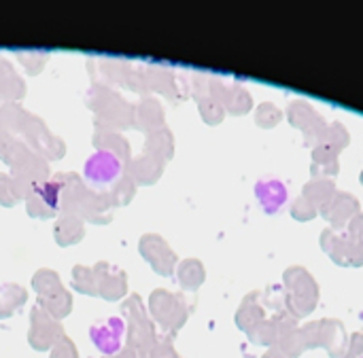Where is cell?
<instances>
[{
    "instance_id": "1",
    "label": "cell",
    "mask_w": 363,
    "mask_h": 358,
    "mask_svg": "<svg viewBox=\"0 0 363 358\" xmlns=\"http://www.w3.org/2000/svg\"><path fill=\"white\" fill-rule=\"evenodd\" d=\"M283 289L287 295L289 312L296 318H304L315 310V306L319 301V287L308 270H304L300 265L287 267L283 274Z\"/></svg>"
},
{
    "instance_id": "2",
    "label": "cell",
    "mask_w": 363,
    "mask_h": 358,
    "mask_svg": "<svg viewBox=\"0 0 363 358\" xmlns=\"http://www.w3.org/2000/svg\"><path fill=\"white\" fill-rule=\"evenodd\" d=\"M306 348H323L328 354L334 358H342L347 354L349 340L345 325L336 318H321L317 323H308L302 327Z\"/></svg>"
},
{
    "instance_id": "3",
    "label": "cell",
    "mask_w": 363,
    "mask_h": 358,
    "mask_svg": "<svg viewBox=\"0 0 363 358\" xmlns=\"http://www.w3.org/2000/svg\"><path fill=\"white\" fill-rule=\"evenodd\" d=\"M321 248L338 265H349V267L363 265V240L347 229L342 231L325 229L321 233Z\"/></svg>"
},
{
    "instance_id": "4",
    "label": "cell",
    "mask_w": 363,
    "mask_h": 358,
    "mask_svg": "<svg viewBox=\"0 0 363 358\" xmlns=\"http://www.w3.org/2000/svg\"><path fill=\"white\" fill-rule=\"evenodd\" d=\"M287 117H289V123H291L294 127H298V129L304 134L306 144L315 149V144L319 142V138H321V134L325 132L328 123H325V119L313 108V104L306 102V100H296V102L289 104Z\"/></svg>"
},
{
    "instance_id": "5",
    "label": "cell",
    "mask_w": 363,
    "mask_h": 358,
    "mask_svg": "<svg viewBox=\"0 0 363 358\" xmlns=\"http://www.w3.org/2000/svg\"><path fill=\"white\" fill-rule=\"evenodd\" d=\"M321 214L323 219L332 225V229L336 231H342L349 227V223L359 214V202L355 195L351 193H345V191H336V195L325 202L321 208Z\"/></svg>"
},
{
    "instance_id": "6",
    "label": "cell",
    "mask_w": 363,
    "mask_h": 358,
    "mask_svg": "<svg viewBox=\"0 0 363 358\" xmlns=\"http://www.w3.org/2000/svg\"><path fill=\"white\" fill-rule=\"evenodd\" d=\"M255 195L262 204V208L268 214L279 212L285 204H287V187L285 183H281L279 178H262L255 185Z\"/></svg>"
},
{
    "instance_id": "7",
    "label": "cell",
    "mask_w": 363,
    "mask_h": 358,
    "mask_svg": "<svg viewBox=\"0 0 363 358\" xmlns=\"http://www.w3.org/2000/svg\"><path fill=\"white\" fill-rule=\"evenodd\" d=\"M259 293H251L249 295V299H245V304H242V308H240V312H238V325H240V329H245L247 333L253 329V327H257L262 321H266L268 316H266V310L259 306Z\"/></svg>"
},
{
    "instance_id": "8",
    "label": "cell",
    "mask_w": 363,
    "mask_h": 358,
    "mask_svg": "<svg viewBox=\"0 0 363 358\" xmlns=\"http://www.w3.org/2000/svg\"><path fill=\"white\" fill-rule=\"evenodd\" d=\"M338 170H340L338 155H334L321 146L313 149V166H311L313 178H332L338 174Z\"/></svg>"
},
{
    "instance_id": "9",
    "label": "cell",
    "mask_w": 363,
    "mask_h": 358,
    "mask_svg": "<svg viewBox=\"0 0 363 358\" xmlns=\"http://www.w3.org/2000/svg\"><path fill=\"white\" fill-rule=\"evenodd\" d=\"M302 195L306 200H311L317 208H321L325 202H330L336 195V185H334L332 178H311L304 185Z\"/></svg>"
},
{
    "instance_id": "10",
    "label": "cell",
    "mask_w": 363,
    "mask_h": 358,
    "mask_svg": "<svg viewBox=\"0 0 363 358\" xmlns=\"http://www.w3.org/2000/svg\"><path fill=\"white\" fill-rule=\"evenodd\" d=\"M349 140H351V138H349L347 127H345L342 123L336 121V123H332V125L325 127V132L321 134V138H319V142H317L315 146H321V149H325V151L338 155L342 149H347Z\"/></svg>"
},
{
    "instance_id": "11",
    "label": "cell",
    "mask_w": 363,
    "mask_h": 358,
    "mask_svg": "<svg viewBox=\"0 0 363 358\" xmlns=\"http://www.w3.org/2000/svg\"><path fill=\"white\" fill-rule=\"evenodd\" d=\"M274 350H279L281 354L285 358H298L304 350H308L306 348V340H304V333H302V329L298 327V329H294V331H289V333H285L274 346H272Z\"/></svg>"
},
{
    "instance_id": "12",
    "label": "cell",
    "mask_w": 363,
    "mask_h": 358,
    "mask_svg": "<svg viewBox=\"0 0 363 358\" xmlns=\"http://www.w3.org/2000/svg\"><path fill=\"white\" fill-rule=\"evenodd\" d=\"M281 119H283V112L272 102H264L255 112V121L259 127H274V125H279Z\"/></svg>"
},
{
    "instance_id": "13",
    "label": "cell",
    "mask_w": 363,
    "mask_h": 358,
    "mask_svg": "<svg viewBox=\"0 0 363 358\" xmlns=\"http://www.w3.org/2000/svg\"><path fill=\"white\" fill-rule=\"evenodd\" d=\"M317 212H319V208H317L311 200H306L304 195H300V197L291 204V214H294V219H298V221H311V219L317 216Z\"/></svg>"
},
{
    "instance_id": "14",
    "label": "cell",
    "mask_w": 363,
    "mask_h": 358,
    "mask_svg": "<svg viewBox=\"0 0 363 358\" xmlns=\"http://www.w3.org/2000/svg\"><path fill=\"white\" fill-rule=\"evenodd\" d=\"M342 358H363V333H353L347 354Z\"/></svg>"
},
{
    "instance_id": "15",
    "label": "cell",
    "mask_w": 363,
    "mask_h": 358,
    "mask_svg": "<svg viewBox=\"0 0 363 358\" xmlns=\"http://www.w3.org/2000/svg\"><path fill=\"white\" fill-rule=\"evenodd\" d=\"M347 231H351L353 236H357L359 240H363V214L359 212L351 223H349V227H347Z\"/></svg>"
},
{
    "instance_id": "16",
    "label": "cell",
    "mask_w": 363,
    "mask_h": 358,
    "mask_svg": "<svg viewBox=\"0 0 363 358\" xmlns=\"http://www.w3.org/2000/svg\"><path fill=\"white\" fill-rule=\"evenodd\" d=\"M264 358H285V357H283V354H281L279 350H274V348H270V350L266 352V357H264Z\"/></svg>"
},
{
    "instance_id": "17",
    "label": "cell",
    "mask_w": 363,
    "mask_h": 358,
    "mask_svg": "<svg viewBox=\"0 0 363 358\" xmlns=\"http://www.w3.org/2000/svg\"><path fill=\"white\" fill-rule=\"evenodd\" d=\"M362 185H363V172H362Z\"/></svg>"
}]
</instances>
